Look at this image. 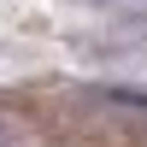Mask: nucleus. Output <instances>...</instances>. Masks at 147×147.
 Listing matches in <instances>:
<instances>
[{"mask_svg": "<svg viewBox=\"0 0 147 147\" xmlns=\"http://www.w3.org/2000/svg\"><path fill=\"white\" fill-rule=\"evenodd\" d=\"M112 100H129V106H147V94H141V88H112Z\"/></svg>", "mask_w": 147, "mask_h": 147, "instance_id": "f257e3e1", "label": "nucleus"}]
</instances>
